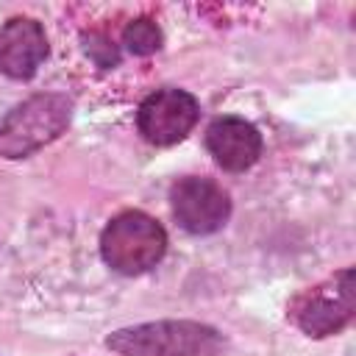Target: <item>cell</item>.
Returning a JSON list of instances; mask_svg holds the SVG:
<instances>
[{
	"label": "cell",
	"instance_id": "6da1fadb",
	"mask_svg": "<svg viewBox=\"0 0 356 356\" xmlns=\"http://www.w3.org/2000/svg\"><path fill=\"white\" fill-rule=\"evenodd\" d=\"M106 345L120 356H217L225 337L195 320H156L114 331Z\"/></svg>",
	"mask_w": 356,
	"mask_h": 356
},
{
	"label": "cell",
	"instance_id": "7a4b0ae2",
	"mask_svg": "<svg viewBox=\"0 0 356 356\" xmlns=\"http://www.w3.org/2000/svg\"><path fill=\"white\" fill-rule=\"evenodd\" d=\"M72 117V100L67 95H33L11 108L0 122V156L25 159L50 145Z\"/></svg>",
	"mask_w": 356,
	"mask_h": 356
},
{
	"label": "cell",
	"instance_id": "3957f363",
	"mask_svg": "<svg viewBox=\"0 0 356 356\" xmlns=\"http://www.w3.org/2000/svg\"><path fill=\"white\" fill-rule=\"evenodd\" d=\"M103 261L122 275H139L156 267L167 253V234L145 211L117 214L100 234Z\"/></svg>",
	"mask_w": 356,
	"mask_h": 356
},
{
	"label": "cell",
	"instance_id": "277c9868",
	"mask_svg": "<svg viewBox=\"0 0 356 356\" xmlns=\"http://www.w3.org/2000/svg\"><path fill=\"white\" fill-rule=\"evenodd\" d=\"M353 312H356V295H353V270L350 267L339 270L334 278H328L317 286L303 289L289 306L292 323L314 339L342 331L353 320Z\"/></svg>",
	"mask_w": 356,
	"mask_h": 356
},
{
	"label": "cell",
	"instance_id": "5b68a950",
	"mask_svg": "<svg viewBox=\"0 0 356 356\" xmlns=\"http://www.w3.org/2000/svg\"><path fill=\"white\" fill-rule=\"evenodd\" d=\"M170 206H172L178 225L197 236L220 231L231 214V200L222 192V186H217L209 178H197V175H186L172 184Z\"/></svg>",
	"mask_w": 356,
	"mask_h": 356
},
{
	"label": "cell",
	"instance_id": "8992f818",
	"mask_svg": "<svg viewBox=\"0 0 356 356\" xmlns=\"http://www.w3.org/2000/svg\"><path fill=\"white\" fill-rule=\"evenodd\" d=\"M197 100L184 89H156L136 111L139 134L159 147L181 142L197 122Z\"/></svg>",
	"mask_w": 356,
	"mask_h": 356
},
{
	"label": "cell",
	"instance_id": "52a82bcc",
	"mask_svg": "<svg viewBox=\"0 0 356 356\" xmlns=\"http://www.w3.org/2000/svg\"><path fill=\"white\" fill-rule=\"evenodd\" d=\"M47 58V36L36 19L14 17L0 28V72L8 78H31Z\"/></svg>",
	"mask_w": 356,
	"mask_h": 356
},
{
	"label": "cell",
	"instance_id": "ba28073f",
	"mask_svg": "<svg viewBox=\"0 0 356 356\" xmlns=\"http://www.w3.org/2000/svg\"><path fill=\"white\" fill-rule=\"evenodd\" d=\"M206 147L228 172H242L261 156V134L242 117H220L206 131Z\"/></svg>",
	"mask_w": 356,
	"mask_h": 356
},
{
	"label": "cell",
	"instance_id": "9c48e42d",
	"mask_svg": "<svg viewBox=\"0 0 356 356\" xmlns=\"http://www.w3.org/2000/svg\"><path fill=\"white\" fill-rule=\"evenodd\" d=\"M122 42L134 56H150V53H156L161 47V31H159V25L153 19L142 17V19H134V22L125 25Z\"/></svg>",
	"mask_w": 356,
	"mask_h": 356
}]
</instances>
